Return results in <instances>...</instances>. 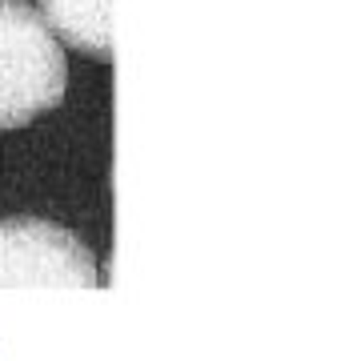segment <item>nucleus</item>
<instances>
[{"mask_svg":"<svg viewBox=\"0 0 361 361\" xmlns=\"http://www.w3.org/2000/svg\"><path fill=\"white\" fill-rule=\"evenodd\" d=\"M68 65L61 40L28 0H0V129L28 121L65 101Z\"/></svg>","mask_w":361,"mask_h":361,"instance_id":"f257e3e1","label":"nucleus"},{"mask_svg":"<svg viewBox=\"0 0 361 361\" xmlns=\"http://www.w3.org/2000/svg\"><path fill=\"white\" fill-rule=\"evenodd\" d=\"M97 261L77 237L40 217L0 221V289L13 285H97Z\"/></svg>","mask_w":361,"mask_h":361,"instance_id":"f03ea898","label":"nucleus"},{"mask_svg":"<svg viewBox=\"0 0 361 361\" xmlns=\"http://www.w3.org/2000/svg\"><path fill=\"white\" fill-rule=\"evenodd\" d=\"M37 13L56 32V40L73 44L85 56H113V0H37Z\"/></svg>","mask_w":361,"mask_h":361,"instance_id":"7ed1b4c3","label":"nucleus"}]
</instances>
